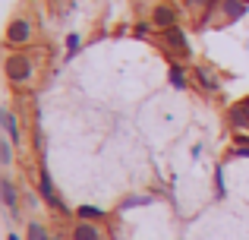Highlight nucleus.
Returning a JSON list of instances; mask_svg holds the SVG:
<instances>
[{
	"label": "nucleus",
	"instance_id": "f257e3e1",
	"mask_svg": "<svg viewBox=\"0 0 249 240\" xmlns=\"http://www.w3.org/2000/svg\"><path fill=\"white\" fill-rule=\"evenodd\" d=\"M3 76H6V82H10V86L25 89V86H32V82H35L38 63L32 60L25 51H10V54H6V60H3Z\"/></svg>",
	"mask_w": 249,
	"mask_h": 240
},
{
	"label": "nucleus",
	"instance_id": "f03ea898",
	"mask_svg": "<svg viewBox=\"0 0 249 240\" xmlns=\"http://www.w3.org/2000/svg\"><path fill=\"white\" fill-rule=\"evenodd\" d=\"M3 41H6V48H29L35 41V22L29 16H13L6 22Z\"/></svg>",
	"mask_w": 249,
	"mask_h": 240
},
{
	"label": "nucleus",
	"instance_id": "7ed1b4c3",
	"mask_svg": "<svg viewBox=\"0 0 249 240\" xmlns=\"http://www.w3.org/2000/svg\"><path fill=\"white\" fill-rule=\"evenodd\" d=\"M38 190H41V199H44V205H48V209H54V212H60V215H67V203L60 199L57 186L51 184V174H48V171H41V177H38Z\"/></svg>",
	"mask_w": 249,
	"mask_h": 240
},
{
	"label": "nucleus",
	"instance_id": "20e7f679",
	"mask_svg": "<svg viewBox=\"0 0 249 240\" xmlns=\"http://www.w3.org/2000/svg\"><path fill=\"white\" fill-rule=\"evenodd\" d=\"M164 44H167V51H170V54H177V60H186V57H189V51H193L180 25H174V29H167V32H164Z\"/></svg>",
	"mask_w": 249,
	"mask_h": 240
},
{
	"label": "nucleus",
	"instance_id": "39448f33",
	"mask_svg": "<svg viewBox=\"0 0 249 240\" xmlns=\"http://www.w3.org/2000/svg\"><path fill=\"white\" fill-rule=\"evenodd\" d=\"M177 22H180V16H177V6H170V3H155V6H152V25H155V29L167 32V29H174Z\"/></svg>",
	"mask_w": 249,
	"mask_h": 240
},
{
	"label": "nucleus",
	"instance_id": "423d86ee",
	"mask_svg": "<svg viewBox=\"0 0 249 240\" xmlns=\"http://www.w3.org/2000/svg\"><path fill=\"white\" fill-rule=\"evenodd\" d=\"M218 10H221V19H224V22H240L249 13V0H221Z\"/></svg>",
	"mask_w": 249,
	"mask_h": 240
},
{
	"label": "nucleus",
	"instance_id": "0eeeda50",
	"mask_svg": "<svg viewBox=\"0 0 249 240\" xmlns=\"http://www.w3.org/2000/svg\"><path fill=\"white\" fill-rule=\"evenodd\" d=\"M0 199H3V205L10 212L19 209V190H16V184H13L10 174H3V177H0Z\"/></svg>",
	"mask_w": 249,
	"mask_h": 240
},
{
	"label": "nucleus",
	"instance_id": "6e6552de",
	"mask_svg": "<svg viewBox=\"0 0 249 240\" xmlns=\"http://www.w3.org/2000/svg\"><path fill=\"white\" fill-rule=\"evenodd\" d=\"M167 82L177 89V92H186V89H189V70L183 67V60H174V63H170V70H167Z\"/></svg>",
	"mask_w": 249,
	"mask_h": 240
},
{
	"label": "nucleus",
	"instance_id": "1a4fd4ad",
	"mask_svg": "<svg viewBox=\"0 0 249 240\" xmlns=\"http://www.w3.org/2000/svg\"><path fill=\"white\" fill-rule=\"evenodd\" d=\"M193 79H196V86H199L202 92H218V89H221L214 70H208V67H196L193 70Z\"/></svg>",
	"mask_w": 249,
	"mask_h": 240
},
{
	"label": "nucleus",
	"instance_id": "9d476101",
	"mask_svg": "<svg viewBox=\"0 0 249 240\" xmlns=\"http://www.w3.org/2000/svg\"><path fill=\"white\" fill-rule=\"evenodd\" d=\"M70 237L73 240H107L104 231L98 228V224H91V222H76L73 231H70Z\"/></svg>",
	"mask_w": 249,
	"mask_h": 240
},
{
	"label": "nucleus",
	"instance_id": "9b49d317",
	"mask_svg": "<svg viewBox=\"0 0 249 240\" xmlns=\"http://www.w3.org/2000/svg\"><path fill=\"white\" fill-rule=\"evenodd\" d=\"M3 133H6V139H10L13 146H22V129H19V117L10 111V108H3Z\"/></svg>",
	"mask_w": 249,
	"mask_h": 240
},
{
	"label": "nucleus",
	"instance_id": "f8f14e48",
	"mask_svg": "<svg viewBox=\"0 0 249 240\" xmlns=\"http://www.w3.org/2000/svg\"><path fill=\"white\" fill-rule=\"evenodd\" d=\"M227 123H231L233 129H246L249 127V98L243 101V105L227 108Z\"/></svg>",
	"mask_w": 249,
	"mask_h": 240
},
{
	"label": "nucleus",
	"instance_id": "ddd939ff",
	"mask_svg": "<svg viewBox=\"0 0 249 240\" xmlns=\"http://www.w3.org/2000/svg\"><path fill=\"white\" fill-rule=\"evenodd\" d=\"M152 203H155L152 193H133V196H126L120 205H117V209H120V212H129V209H139V205H152Z\"/></svg>",
	"mask_w": 249,
	"mask_h": 240
},
{
	"label": "nucleus",
	"instance_id": "4468645a",
	"mask_svg": "<svg viewBox=\"0 0 249 240\" xmlns=\"http://www.w3.org/2000/svg\"><path fill=\"white\" fill-rule=\"evenodd\" d=\"M76 218H79V222H104V218H107V212L104 209H95V205H79V209H76Z\"/></svg>",
	"mask_w": 249,
	"mask_h": 240
},
{
	"label": "nucleus",
	"instance_id": "2eb2a0df",
	"mask_svg": "<svg viewBox=\"0 0 249 240\" xmlns=\"http://www.w3.org/2000/svg\"><path fill=\"white\" fill-rule=\"evenodd\" d=\"M25 240H54L48 234V228H44L41 222H29V228H25Z\"/></svg>",
	"mask_w": 249,
	"mask_h": 240
},
{
	"label": "nucleus",
	"instance_id": "dca6fc26",
	"mask_svg": "<svg viewBox=\"0 0 249 240\" xmlns=\"http://www.w3.org/2000/svg\"><path fill=\"white\" fill-rule=\"evenodd\" d=\"M79 51H82V35H76V32H73V35L67 38V60H73Z\"/></svg>",
	"mask_w": 249,
	"mask_h": 240
},
{
	"label": "nucleus",
	"instance_id": "f3484780",
	"mask_svg": "<svg viewBox=\"0 0 249 240\" xmlns=\"http://www.w3.org/2000/svg\"><path fill=\"white\" fill-rule=\"evenodd\" d=\"M0 165H3V167L13 165V142H10V139L0 142Z\"/></svg>",
	"mask_w": 249,
	"mask_h": 240
},
{
	"label": "nucleus",
	"instance_id": "a211bd4d",
	"mask_svg": "<svg viewBox=\"0 0 249 240\" xmlns=\"http://www.w3.org/2000/svg\"><path fill=\"white\" fill-rule=\"evenodd\" d=\"M218 3H221V0H186V6L196 10V13H199V10H212V6H218Z\"/></svg>",
	"mask_w": 249,
	"mask_h": 240
},
{
	"label": "nucleus",
	"instance_id": "6ab92c4d",
	"mask_svg": "<svg viewBox=\"0 0 249 240\" xmlns=\"http://www.w3.org/2000/svg\"><path fill=\"white\" fill-rule=\"evenodd\" d=\"M233 155H237V158H249V142H246V139H237V146H233Z\"/></svg>",
	"mask_w": 249,
	"mask_h": 240
},
{
	"label": "nucleus",
	"instance_id": "aec40b11",
	"mask_svg": "<svg viewBox=\"0 0 249 240\" xmlns=\"http://www.w3.org/2000/svg\"><path fill=\"white\" fill-rule=\"evenodd\" d=\"M152 29H155V25L152 22H139V25H136V35H139V38H148V35H152Z\"/></svg>",
	"mask_w": 249,
	"mask_h": 240
},
{
	"label": "nucleus",
	"instance_id": "412c9836",
	"mask_svg": "<svg viewBox=\"0 0 249 240\" xmlns=\"http://www.w3.org/2000/svg\"><path fill=\"white\" fill-rule=\"evenodd\" d=\"M6 240H19V234H13V231H10V234H6Z\"/></svg>",
	"mask_w": 249,
	"mask_h": 240
},
{
	"label": "nucleus",
	"instance_id": "4be33fe9",
	"mask_svg": "<svg viewBox=\"0 0 249 240\" xmlns=\"http://www.w3.org/2000/svg\"><path fill=\"white\" fill-rule=\"evenodd\" d=\"M54 240H57V237H54Z\"/></svg>",
	"mask_w": 249,
	"mask_h": 240
}]
</instances>
